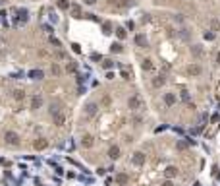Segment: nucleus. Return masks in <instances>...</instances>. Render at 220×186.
<instances>
[{
	"label": "nucleus",
	"instance_id": "obj_1",
	"mask_svg": "<svg viewBox=\"0 0 220 186\" xmlns=\"http://www.w3.org/2000/svg\"><path fill=\"white\" fill-rule=\"evenodd\" d=\"M4 142L8 146H19V136L16 134V132H12V130H8L4 134Z\"/></svg>",
	"mask_w": 220,
	"mask_h": 186
},
{
	"label": "nucleus",
	"instance_id": "obj_2",
	"mask_svg": "<svg viewBox=\"0 0 220 186\" xmlns=\"http://www.w3.org/2000/svg\"><path fill=\"white\" fill-rule=\"evenodd\" d=\"M43 107V97L39 95V93H35V95L31 97V101H29V109L31 111H39Z\"/></svg>",
	"mask_w": 220,
	"mask_h": 186
},
{
	"label": "nucleus",
	"instance_id": "obj_3",
	"mask_svg": "<svg viewBox=\"0 0 220 186\" xmlns=\"http://www.w3.org/2000/svg\"><path fill=\"white\" fill-rule=\"evenodd\" d=\"M128 107H129L131 111H139V109L143 107V101H141L137 95H131V97L128 99Z\"/></svg>",
	"mask_w": 220,
	"mask_h": 186
},
{
	"label": "nucleus",
	"instance_id": "obj_4",
	"mask_svg": "<svg viewBox=\"0 0 220 186\" xmlns=\"http://www.w3.org/2000/svg\"><path fill=\"white\" fill-rule=\"evenodd\" d=\"M131 163H133L135 167H141V165H145V153H141V151H135V153H133V157H131Z\"/></svg>",
	"mask_w": 220,
	"mask_h": 186
},
{
	"label": "nucleus",
	"instance_id": "obj_5",
	"mask_svg": "<svg viewBox=\"0 0 220 186\" xmlns=\"http://www.w3.org/2000/svg\"><path fill=\"white\" fill-rule=\"evenodd\" d=\"M33 147L37 149V151H43V149H47V147H48L47 138H37V140L33 142Z\"/></svg>",
	"mask_w": 220,
	"mask_h": 186
},
{
	"label": "nucleus",
	"instance_id": "obj_6",
	"mask_svg": "<svg viewBox=\"0 0 220 186\" xmlns=\"http://www.w3.org/2000/svg\"><path fill=\"white\" fill-rule=\"evenodd\" d=\"M201 72H203V68L199 66V64H189L187 66V74L189 76H201Z\"/></svg>",
	"mask_w": 220,
	"mask_h": 186
},
{
	"label": "nucleus",
	"instance_id": "obj_7",
	"mask_svg": "<svg viewBox=\"0 0 220 186\" xmlns=\"http://www.w3.org/2000/svg\"><path fill=\"white\" fill-rule=\"evenodd\" d=\"M97 103H87L85 105V116H95V114H97Z\"/></svg>",
	"mask_w": 220,
	"mask_h": 186
},
{
	"label": "nucleus",
	"instance_id": "obj_8",
	"mask_svg": "<svg viewBox=\"0 0 220 186\" xmlns=\"http://www.w3.org/2000/svg\"><path fill=\"white\" fill-rule=\"evenodd\" d=\"M135 45L141 47V49H147V45H149V43H147V37H145L143 33H137V35H135Z\"/></svg>",
	"mask_w": 220,
	"mask_h": 186
},
{
	"label": "nucleus",
	"instance_id": "obj_9",
	"mask_svg": "<svg viewBox=\"0 0 220 186\" xmlns=\"http://www.w3.org/2000/svg\"><path fill=\"white\" fill-rule=\"evenodd\" d=\"M108 157H110L112 161H116V159L120 157V147H118V146H110V149H108Z\"/></svg>",
	"mask_w": 220,
	"mask_h": 186
},
{
	"label": "nucleus",
	"instance_id": "obj_10",
	"mask_svg": "<svg viewBox=\"0 0 220 186\" xmlns=\"http://www.w3.org/2000/svg\"><path fill=\"white\" fill-rule=\"evenodd\" d=\"M93 144H95V138H93L91 134H87V136H83V140H81V146H83L85 149H89V147H91Z\"/></svg>",
	"mask_w": 220,
	"mask_h": 186
},
{
	"label": "nucleus",
	"instance_id": "obj_11",
	"mask_svg": "<svg viewBox=\"0 0 220 186\" xmlns=\"http://www.w3.org/2000/svg\"><path fill=\"white\" fill-rule=\"evenodd\" d=\"M29 78L31 80H41V78H45V72L43 70H29Z\"/></svg>",
	"mask_w": 220,
	"mask_h": 186
},
{
	"label": "nucleus",
	"instance_id": "obj_12",
	"mask_svg": "<svg viewBox=\"0 0 220 186\" xmlns=\"http://www.w3.org/2000/svg\"><path fill=\"white\" fill-rule=\"evenodd\" d=\"M176 175H178V169H176V167L170 165V167H166V169H164V176H166V178H174Z\"/></svg>",
	"mask_w": 220,
	"mask_h": 186
},
{
	"label": "nucleus",
	"instance_id": "obj_13",
	"mask_svg": "<svg viewBox=\"0 0 220 186\" xmlns=\"http://www.w3.org/2000/svg\"><path fill=\"white\" fill-rule=\"evenodd\" d=\"M52 120H54V124H56V126H62V124L66 122V116H64L62 112H56L54 116H52Z\"/></svg>",
	"mask_w": 220,
	"mask_h": 186
},
{
	"label": "nucleus",
	"instance_id": "obj_14",
	"mask_svg": "<svg viewBox=\"0 0 220 186\" xmlns=\"http://www.w3.org/2000/svg\"><path fill=\"white\" fill-rule=\"evenodd\" d=\"M164 83H166V78L164 76H157L155 80H153V87H162Z\"/></svg>",
	"mask_w": 220,
	"mask_h": 186
},
{
	"label": "nucleus",
	"instance_id": "obj_15",
	"mask_svg": "<svg viewBox=\"0 0 220 186\" xmlns=\"http://www.w3.org/2000/svg\"><path fill=\"white\" fill-rule=\"evenodd\" d=\"M12 97L16 99V101H21V99L25 97V91H23V89H14V91H12Z\"/></svg>",
	"mask_w": 220,
	"mask_h": 186
},
{
	"label": "nucleus",
	"instance_id": "obj_16",
	"mask_svg": "<svg viewBox=\"0 0 220 186\" xmlns=\"http://www.w3.org/2000/svg\"><path fill=\"white\" fill-rule=\"evenodd\" d=\"M164 103H166L168 107H172V105L176 103V95H174V93H166V95H164Z\"/></svg>",
	"mask_w": 220,
	"mask_h": 186
},
{
	"label": "nucleus",
	"instance_id": "obj_17",
	"mask_svg": "<svg viewBox=\"0 0 220 186\" xmlns=\"http://www.w3.org/2000/svg\"><path fill=\"white\" fill-rule=\"evenodd\" d=\"M141 68L145 70V72H151V70H153V60H151V58H145V60L141 62Z\"/></svg>",
	"mask_w": 220,
	"mask_h": 186
},
{
	"label": "nucleus",
	"instance_id": "obj_18",
	"mask_svg": "<svg viewBox=\"0 0 220 186\" xmlns=\"http://www.w3.org/2000/svg\"><path fill=\"white\" fill-rule=\"evenodd\" d=\"M66 72H68V74L77 72V64L75 62H68V64H66Z\"/></svg>",
	"mask_w": 220,
	"mask_h": 186
},
{
	"label": "nucleus",
	"instance_id": "obj_19",
	"mask_svg": "<svg viewBox=\"0 0 220 186\" xmlns=\"http://www.w3.org/2000/svg\"><path fill=\"white\" fill-rule=\"evenodd\" d=\"M102 33H104V35L112 33V23H110V21H104V23H102Z\"/></svg>",
	"mask_w": 220,
	"mask_h": 186
},
{
	"label": "nucleus",
	"instance_id": "obj_20",
	"mask_svg": "<svg viewBox=\"0 0 220 186\" xmlns=\"http://www.w3.org/2000/svg\"><path fill=\"white\" fill-rule=\"evenodd\" d=\"M116 182H118V184H128V175H124V173H120L118 176H116Z\"/></svg>",
	"mask_w": 220,
	"mask_h": 186
},
{
	"label": "nucleus",
	"instance_id": "obj_21",
	"mask_svg": "<svg viewBox=\"0 0 220 186\" xmlns=\"http://www.w3.org/2000/svg\"><path fill=\"white\" fill-rule=\"evenodd\" d=\"M71 14H73V18H81V8H79L77 4H73L71 6Z\"/></svg>",
	"mask_w": 220,
	"mask_h": 186
},
{
	"label": "nucleus",
	"instance_id": "obj_22",
	"mask_svg": "<svg viewBox=\"0 0 220 186\" xmlns=\"http://www.w3.org/2000/svg\"><path fill=\"white\" fill-rule=\"evenodd\" d=\"M27 21V12L25 10H19V19L16 21V23H25Z\"/></svg>",
	"mask_w": 220,
	"mask_h": 186
},
{
	"label": "nucleus",
	"instance_id": "obj_23",
	"mask_svg": "<svg viewBox=\"0 0 220 186\" xmlns=\"http://www.w3.org/2000/svg\"><path fill=\"white\" fill-rule=\"evenodd\" d=\"M110 51H112V53H122V51H124V47L120 45V43H112V47H110Z\"/></svg>",
	"mask_w": 220,
	"mask_h": 186
},
{
	"label": "nucleus",
	"instance_id": "obj_24",
	"mask_svg": "<svg viewBox=\"0 0 220 186\" xmlns=\"http://www.w3.org/2000/svg\"><path fill=\"white\" fill-rule=\"evenodd\" d=\"M116 35H118V39H122V41H124L128 33H126V29H124V27H118V29H116Z\"/></svg>",
	"mask_w": 220,
	"mask_h": 186
},
{
	"label": "nucleus",
	"instance_id": "obj_25",
	"mask_svg": "<svg viewBox=\"0 0 220 186\" xmlns=\"http://www.w3.org/2000/svg\"><path fill=\"white\" fill-rule=\"evenodd\" d=\"M58 8H60V10H68L70 2H68V0H58Z\"/></svg>",
	"mask_w": 220,
	"mask_h": 186
},
{
	"label": "nucleus",
	"instance_id": "obj_26",
	"mask_svg": "<svg viewBox=\"0 0 220 186\" xmlns=\"http://www.w3.org/2000/svg\"><path fill=\"white\" fill-rule=\"evenodd\" d=\"M56 112H60V105H58V103H54L52 107H50V114H52V116H54Z\"/></svg>",
	"mask_w": 220,
	"mask_h": 186
},
{
	"label": "nucleus",
	"instance_id": "obj_27",
	"mask_svg": "<svg viewBox=\"0 0 220 186\" xmlns=\"http://www.w3.org/2000/svg\"><path fill=\"white\" fill-rule=\"evenodd\" d=\"M191 53H193V56H201L203 51H201V47H199V45H195V47L191 49Z\"/></svg>",
	"mask_w": 220,
	"mask_h": 186
},
{
	"label": "nucleus",
	"instance_id": "obj_28",
	"mask_svg": "<svg viewBox=\"0 0 220 186\" xmlns=\"http://www.w3.org/2000/svg\"><path fill=\"white\" fill-rule=\"evenodd\" d=\"M50 70H52V74H54V76H60V72H62L58 64H52V68H50Z\"/></svg>",
	"mask_w": 220,
	"mask_h": 186
},
{
	"label": "nucleus",
	"instance_id": "obj_29",
	"mask_svg": "<svg viewBox=\"0 0 220 186\" xmlns=\"http://www.w3.org/2000/svg\"><path fill=\"white\" fill-rule=\"evenodd\" d=\"M112 66H114V62H112V60H104V62H102V68H104V70H110Z\"/></svg>",
	"mask_w": 220,
	"mask_h": 186
},
{
	"label": "nucleus",
	"instance_id": "obj_30",
	"mask_svg": "<svg viewBox=\"0 0 220 186\" xmlns=\"http://www.w3.org/2000/svg\"><path fill=\"white\" fill-rule=\"evenodd\" d=\"M120 76L124 78V80H129V78H131V74L128 72V70H122V72H120Z\"/></svg>",
	"mask_w": 220,
	"mask_h": 186
},
{
	"label": "nucleus",
	"instance_id": "obj_31",
	"mask_svg": "<svg viewBox=\"0 0 220 186\" xmlns=\"http://www.w3.org/2000/svg\"><path fill=\"white\" fill-rule=\"evenodd\" d=\"M71 51L73 53H81V47H79L77 43H71Z\"/></svg>",
	"mask_w": 220,
	"mask_h": 186
},
{
	"label": "nucleus",
	"instance_id": "obj_32",
	"mask_svg": "<svg viewBox=\"0 0 220 186\" xmlns=\"http://www.w3.org/2000/svg\"><path fill=\"white\" fill-rule=\"evenodd\" d=\"M181 101L189 103V93H187V91H181Z\"/></svg>",
	"mask_w": 220,
	"mask_h": 186
},
{
	"label": "nucleus",
	"instance_id": "obj_33",
	"mask_svg": "<svg viewBox=\"0 0 220 186\" xmlns=\"http://www.w3.org/2000/svg\"><path fill=\"white\" fill-rule=\"evenodd\" d=\"M50 43H52V45H56V47H62V43L58 41V39H54V37H50Z\"/></svg>",
	"mask_w": 220,
	"mask_h": 186
},
{
	"label": "nucleus",
	"instance_id": "obj_34",
	"mask_svg": "<svg viewBox=\"0 0 220 186\" xmlns=\"http://www.w3.org/2000/svg\"><path fill=\"white\" fill-rule=\"evenodd\" d=\"M210 25H212V29H214V31H216V29H218V27H220V23H218V21H216V19H212V23H210Z\"/></svg>",
	"mask_w": 220,
	"mask_h": 186
},
{
	"label": "nucleus",
	"instance_id": "obj_35",
	"mask_svg": "<svg viewBox=\"0 0 220 186\" xmlns=\"http://www.w3.org/2000/svg\"><path fill=\"white\" fill-rule=\"evenodd\" d=\"M205 39H207V41H212V39H214V33H205Z\"/></svg>",
	"mask_w": 220,
	"mask_h": 186
},
{
	"label": "nucleus",
	"instance_id": "obj_36",
	"mask_svg": "<svg viewBox=\"0 0 220 186\" xmlns=\"http://www.w3.org/2000/svg\"><path fill=\"white\" fill-rule=\"evenodd\" d=\"M118 6H129V0H118Z\"/></svg>",
	"mask_w": 220,
	"mask_h": 186
},
{
	"label": "nucleus",
	"instance_id": "obj_37",
	"mask_svg": "<svg viewBox=\"0 0 220 186\" xmlns=\"http://www.w3.org/2000/svg\"><path fill=\"white\" fill-rule=\"evenodd\" d=\"M162 186H174V182H172V180H170V178H166V180H164V182H162Z\"/></svg>",
	"mask_w": 220,
	"mask_h": 186
},
{
	"label": "nucleus",
	"instance_id": "obj_38",
	"mask_svg": "<svg viewBox=\"0 0 220 186\" xmlns=\"http://www.w3.org/2000/svg\"><path fill=\"white\" fill-rule=\"evenodd\" d=\"M185 147H187L185 142H180V144H178V149H185Z\"/></svg>",
	"mask_w": 220,
	"mask_h": 186
},
{
	"label": "nucleus",
	"instance_id": "obj_39",
	"mask_svg": "<svg viewBox=\"0 0 220 186\" xmlns=\"http://www.w3.org/2000/svg\"><path fill=\"white\" fill-rule=\"evenodd\" d=\"M43 29H45L47 33H52V27H50V25H43Z\"/></svg>",
	"mask_w": 220,
	"mask_h": 186
},
{
	"label": "nucleus",
	"instance_id": "obj_40",
	"mask_svg": "<svg viewBox=\"0 0 220 186\" xmlns=\"http://www.w3.org/2000/svg\"><path fill=\"white\" fill-rule=\"evenodd\" d=\"M85 2H87V4H91V6H93V4H97V2H99V0H85Z\"/></svg>",
	"mask_w": 220,
	"mask_h": 186
},
{
	"label": "nucleus",
	"instance_id": "obj_41",
	"mask_svg": "<svg viewBox=\"0 0 220 186\" xmlns=\"http://www.w3.org/2000/svg\"><path fill=\"white\" fill-rule=\"evenodd\" d=\"M216 62H218V64H220V53H218V54H216Z\"/></svg>",
	"mask_w": 220,
	"mask_h": 186
},
{
	"label": "nucleus",
	"instance_id": "obj_42",
	"mask_svg": "<svg viewBox=\"0 0 220 186\" xmlns=\"http://www.w3.org/2000/svg\"><path fill=\"white\" fill-rule=\"evenodd\" d=\"M4 2H6V0H0V4H4Z\"/></svg>",
	"mask_w": 220,
	"mask_h": 186
}]
</instances>
